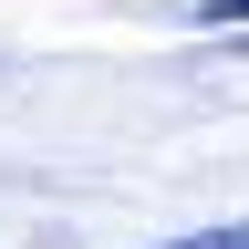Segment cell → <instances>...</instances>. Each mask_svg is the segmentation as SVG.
<instances>
[{
	"label": "cell",
	"instance_id": "cell-2",
	"mask_svg": "<svg viewBox=\"0 0 249 249\" xmlns=\"http://www.w3.org/2000/svg\"><path fill=\"white\" fill-rule=\"evenodd\" d=\"M208 21H249V0H208Z\"/></svg>",
	"mask_w": 249,
	"mask_h": 249
},
{
	"label": "cell",
	"instance_id": "cell-1",
	"mask_svg": "<svg viewBox=\"0 0 249 249\" xmlns=\"http://www.w3.org/2000/svg\"><path fill=\"white\" fill-rule=\"evenodd\" d=\"M156 249H249V218H229V229H187V239H156Z\"/></svg>",
	"mask_w": 249,
	"mask_h": 249
}]
</instances>
